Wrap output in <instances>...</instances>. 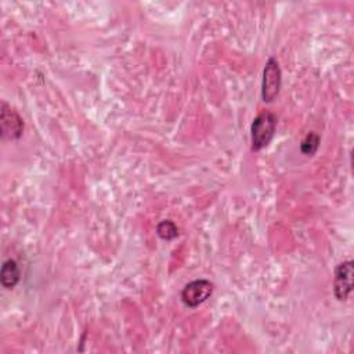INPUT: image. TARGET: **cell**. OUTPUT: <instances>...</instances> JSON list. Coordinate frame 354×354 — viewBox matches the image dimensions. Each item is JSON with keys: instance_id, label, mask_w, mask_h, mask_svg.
Wrapping results in <instances>:
<instances>
[{"instance_id": "6da1fadb", "label": "cell", "mask_w": 354, "mask_h": 354, "mask_svg": "<svg viewBox=\"0 0 354 354\" xmlns=\"http://www.w3.org/2000/svg\"><path fill=\"white\" fill-rule=\"evenodd\" d=\"M277 116L270 111L259 113L250 126V144L252 151H260L270 144L275 134Z\"/></svg>"}, {"instance_id": "7a4b0ae2", "label": "cell", "mask_w": 354, "mask_h": 354, "mask_svg": "<svg viewBox=\"0 0 354 354\" xmlns=\"http://www.w3.org/2000/svg\"><path fill=\"white\" fill-rule=\"evenodd\" d=\"M282 75L278 61L274 57H270L264 65L263 82H261V98L264 102H272L281 88Z\"/></svg>"}, {"instance_id": "277c9868", "label": "cell", "mask_w": 354, "mask_h": 354, "mask_svg": "<svg viewBox=\"0 0 354 354\" xmlns=\"http://www.w3.org/2000/svg\"><path fill=\"white\" fill-rule=\"evenodd\" d=\"M353 290V261L340 263L335 270L333 293L340 301L346 300Z\"/></svg>"}, {"instance_id": "8992f818", "label": "cell", "mask_w": 354, "mask_h": 354, "mask_svg": "<svg viewBox=\"0 0 354 354\" xmlns=\"http://www.w3.org/2000/svg\"><path fill=\"white\" fill-rule=\"evenodd\" d=\"M21 277L19 267L15 260L8 259L3 263L1 271H0V282L6 289H12L18 283Z\"/></svg>"}, {"instance_id": "5b68a950", "label": "cell", "mask_w": 354, "mask_h": 354, "mask_svg": "<svg viewBox=\"0 0 354 354\" xmlns=\"http://www.w3.org/2000/svg\"><path fill=\"white\" fill-rule=\"evenodd\" d=\"M0 124H1V136L3 138L17 140L21 137L24 130V122L21 116L11 109L6 102H1V113H0Z\"/></svg>"}, {"instance_id": "ba28073f", "label": "cell", "mask_w": 354, "mask_h": 354, "mask_svg": "<svg viewBox=\"0 0 354 354\" xmlns=\"http://www.w3.org/2000/svg\"><path fill=\"white\" fill-rule=\"evenodd\" d=\"M318 147H319V136H318L317 133H314V131H310V133L304 137V140L301 141V144H300V151H301L304 155H307V156H313V155L317 152Z\"/></svg>"}, {"instance_id": "52a82bcc", "label": "cell", "mask_w": 354, "mask_h": 354, "mask_svg": "<svg viewBox=\"0 0 354 354\" xmlns=\"http://www.w3.org/2000/svg\"><path fill=\"white\" fill-rule=\"evenodd\" d=\"M156 234L163 241H171L178 236V228L171 220H162L156 225Z\"/></svg>"}, {"instance_id": "3957f363", "label": "cell", "mask_w": 354, "mask_h": 354, "mask_svg": "<svg viewBox=\"0 0 354 354\" xmlns=\"http://www.w3.org/2000/svg\"><path fill=\"white\" fill-rule=\"evenodd\" d=\"M213 293V283L207 279H195L188 282L181 290V301L189 307L195 308L203 301H206Z\"/></svg>"}]
</instances>
